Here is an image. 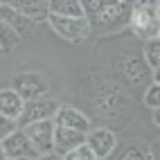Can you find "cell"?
Listing matches in <instances>:
<instances>
[{
    "label": "cell",
    "mask_w": 160,
    "mask_h": 160,
    "mask_svg": "<svg viewBox=\"0 0 160 160\" xmlns=\"http://www.w3.org/2000/svg\"><path fill=\"white\" fill-rule=\"evenodd\" d=\"M16 129H18V122L16 120H9V117L0 115V142H2L9 133H14Z\"/></svg>",
    "instance_id": "ffe728a7"
},
{
    "label": "cell",
    "mask_w": 160,
    "mask_h": 160,
    "mask_svg": "<svg viewBox=\"0 0 160 160\" xmlns=\"http://www.w3.org/2000/svg\"><path fill=\"white\" fill-rule=\"evenodd\" d=\"M27 135L29 144L36 149V153H50L52 151V135H54V120H38L20 126Z\"/></svg>",
    "instance_id": "8992f818"
},
{
    "label": "cell",
    "mask_w": 160,
    "mask_h": 160,
    "mask_svg": "<svg viewBox=\"0 0 160 160\" xmlns=\"http://www.w3.org/2000/svg\"><path fill=\"white\" fill-rule=\"evenodd\" d=\"M52 120H54L57 126H66V129L83 131V133L90 131V120L79 108H74V106H59Z\"/></svg>",
    "instance_id": "9c48e42d"
},
{
    "label": "cell",
    "mask_w": 160,
    "mask_h": 160,
    "mask_svg": "<svg viewBox=\"0 0 160 160\" xmlns=\"http://www.w3.org/2000/svg\"><path fill=\"white\" fill-rule=\"evenodd\" d=\"M48 14L83 16V7H81V0H48Z\"/></svg>",
    "instance_id": "5bb4252c"
},
{
    "label": "cell",
    "mask_w": 160,
    "mask_h": 160,
    "mask_svg": "<svg viewBox=\"0 0 160 160\" xmlns=\"http://www.w3.org/2000/svg\"><path fill=\"white\" fill-rule=\"evenodd\" d=\"M0 144H2V151H5V158L7 160H34L38 156L36 149L29 144L27 135L23 133L20 126H18L14 133H9Z\"/></svg>",
    "instance_id": "52a82bcc"
},
{
    "label": "cell",
    "mask_w": 160,
    "mask_h": 160,
    "mask_svg": "<svg viewBox=\"0 0 160 160\" xmlns=\"http://www.w3.org/2000/svg\"><path fill=\"white\" fill-rule=\"evenodd\" d=\"M144 104L149 108H158L160 106V83L153 81L147 86V92H144Z\"/></svg>",
    "instance_id": "d6986e66"
},
{
    "label": "cell",
    "mask_w": 160,
    "mask_h": 160,
    "mask_svg": "<svg viewBox=\"0 0 160 160\" xmlns=\"http://www.w3.org/2000/svg\"><path fill=\"white\" fill-rule=\"evenodd\" d=\"M86 142V133L83 131H74V129H66V126H57L54 124V135H52V151L54 153H68L70 149L79 147Z\"/></svg>",
    "instance_id": "30bf717a"
},
{
    "label": "cell",
    "mask_w": 160,
    "mask_h": 160,
    "mask_svg": "<svg viewBox=\"0 0 160 160\" xmlns=\"http://www.w3.org/2000/svg\"><path fill=\"white\" fill-rule=\"evenodd\" d=\"M23 104H25V99L20 97L14 88H2L0 90V115L18 122L20 111H23Z\"/></svg>",
    "instance_id": "7c38bea8"
},
{
    "label": "cell",
    "mask_w": 160,
    "mask_h": 160,
    "mask_svg": "<svg viewBox=\"0 0 160 160\" xmlns=\"http://www.w3.org/2000/svg\"><path fill=\"white\" fill-rule=\"evenodd\" d=\"M63 160H97V158H95V153L88 149V144L83 142V144H79V147L70 149L68 153H63Z\"/></svg>",
    "instance_id": "ac0fdd59"
},
{
    "label": "cell",
    "mask_w": 160,
    "mask_h": 160,
    "mask_svg": "<svg viewBox=\"0 0 160 160\" xmlns=\"http://www.w3.org/2000/svg\"><path fill=\"white\" fill-rule=\"evenodd\" d=\"M144 63L153 72L160 68V38H147V43H144Z\"/></svg>",
    "instance_id": "9a60e30c"
},
{
    "label": "cell",
    "mask_w": 160,
    "mask_h": 160,
    "mask_svg": "<svg viewBox=\"0 0 160 160\" xmlns=\"http://www.w3.org/2000/svg\"><path fill=\"white\" fill-rule=\"evenodd\" d=\"M18 43H20V36L7 23L0 20V52H12V50H16Z\"/></svg>",
    "instance_id": "2e32d148"
},
{
    "label": "cell",
    "mask_w": 160,
    "mask_h": 160,
    "mask_svg": "<svg viewBox=\"0 0 160 160\" xmlns=\"http://www.w3.org/2000/svg\"><path fill=\"white\" fill-rule=\"evenodd\" d=\"M2 2L20 9L34 23L36 20H45V16H48V0H2Z\"/></svg>",
    "instance_id": "4fadbf2b"
},
{
    "label": "cell",
    "mask_w": 160,
    "mask_h": 160,
    "mask_svg": "<svg viewBox=\"0 0 160 160\" xmlns=\"http://www.w3.org/2000/svg\"><path fill=\"white\" fill-rule=\"evenodd\" d=\"M0 5H2V0H0Z\"/></svg>",
    "instance_id": "cb8c5ba5"
},
{
    "label": "cell",
    "mask_w": 160,
    "mask_h": 160,
    "mask_svg": "<svg viewBox=\"0 0 160 160\" xmlns=\"http://www.w3.org/2000/svg\"><path fill=\"white\" fill-rule=\"evenodd\" d=\"M59 108V104L54 99H50L48 95L43 97H34V99H25L23 104V111H20V117H18V124L25 126L29 122H38V120H52Z\"/></svg>",
    "instance_id": "5b68a950"
},
{
    "label": "cell",
    "mask_w": 160,
    "mask_h": 160,
    "mask_svg": "<svg viewBox=\"0 0 160 160\" xmlns=\"http://www.w3.org/2000/svg\"><path fill=\"white\" fill-rule=\"evenodd\" d=\"M12 88L23 99H34V97H43V95H48L50 83H48V79L41 72L25 70V72H18L14 77V86Z\"/></svg>",
    "instance_id": "277c9868"
},
{
    "label": "cell",
    "mask_w": 160,
    "mask_h": 160,
    "mask_svg": "<svg viewBox=\"0 0 160 160\" xmlns=\"http://www.w3.org/2000/svg\"><path fill=\"white\" fill-rule=\"evenodd\" d=\"M0 20H2V23H7L20 38L29 36L32 25H34V20H32L27 14H23L20 9H16V7H12V5H5V2L0 5Z\"/></svg>",
    "instance_id": "8fae6325"
},
{
    "label": "cell",
    "mask_w": 160,
    "mask_h": 160,
    "mask_svg": "<svg viewBox=\"0 0 160 160\" xmlns=\"http://www.w3.org/2000/svg\"><path fill=\"white\" fill-rule=\"evenodd\" d=\"M86 144L97 160H106L117 149V135L108 129H90L86 133Z\"/></svg>",
    "instance_id": "ba28073f"
},
{
    "label": "cell",
    "mask_w": 160,
    "mask_h": 160,
    "mask_svg": "<svg viewBox=\"0 0 160 160\" xmlns=\"http://www.w3.org/2000/svg\"><path fill=\"white\" fill-rule=\"evenodd\" d=\"M45 20L61 38L68 41V43H81V41H86L90 36V32H92L86 16H54V14H48Z\"/></svg>",
    "instance_id": "3957f363"
},
{
    "label": "cell",
    "mask_w": 160,
    "mask_h": 160,
    "mask_svg": "<svg viewBox=\"0 0 160 160\" xmlns=\"http://www.w3.org/2000/svg\"><path fill=\"white\" fill-rule=\"evenodd\" d=\"M133 34L147 38H158L160 34V5L158 0H133L129 23Z\"/></svg>",
    "instance_id": "7a4b0ae2"
},
{
    "label": "cell",
    "mask_w": 160,
    "mask_h": 160,
    "mask_svg": "<svg viewBox=\"0 0 160 160\" xmlns=\"http://www.w3.org/2000/svg\"><path fill=\"white\" fill-rule=\"evenodd\" d=\"M133 0H81L83 16L92 29L115 32L129 23Z\"/></svg>",
    "instance_id": "6da1fadb"
},
{
    "label": "cell",
    "mask_w": 160,
    "mask_h": 160,
    "mask_svg": "<svg viewBox=\"0 0 160 160\" xmlns=\"http://www.w3.org/2000/svg\"><path fill=\"white\" fill-rule=\"evenodd\" d=\"M144 153H147V160H160V142H158V138L151 140V144H149V149Z\"/></svg>",
    "instance_id": "44dd1931"
},
{
    "label": "cell",
    "mask_w": 160,
    "mask_h": 160,
    "mask_svg": "<svg viewBox=\"0 0 160 160\" xmlns=\"http://www.w3.org/2000/svg\"><path fill=\"white\" fill-rule=\"evenodd\" d=\"M34 160H63V156H61V153H54V151H50V153H41V156H36Z\"/></svg>",
    "instance_id": "7402d4cb"
},
{
    "label": "cell",
    "mask_w": 160,
    "mask_h": 160,
    "mask_svg": "<svg viewBox=\"0 0 160 160\" xmlns=\"http://www.w3.org/2000/svg\"><path fill=\"white\" fill-rule=\"evenodd\" d=\"M113 153H115V151H113ZM108 158H111V156H108ZM113 160H147V153H144L135 142H129V144L122 147L120 153H115Z\"/></svg>",
    "instance_id": "e0dca14e"
},
{
    "label": "cell",
    "mask_w": 160,
    "mask_h": 160,
    "mask_svg": "<svg viewBox=\"0 0 160 160\" xmlns=\"http://www.w3.org/2000/svg\"><path fill=\"white\" fill-rule=\"evenodd\" d=\"M0 160H7L5 158V151H2V144H0Z\"/></svg>",
    "instance_id": "603a6c76"
}]
</instances>
